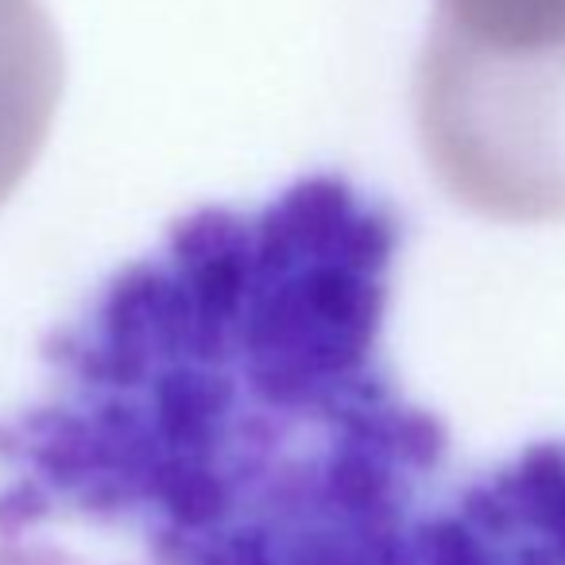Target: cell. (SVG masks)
<instances>
[{
  "instance_id": "2",
  "label": "cell",
  "mask_w": 565,
  "mask_h": 565,
  "mask_svg": "<svg viewBox=\"0 0 565 565\" xmlns=\"http://www.w3.org/2000/svg\"><path fill=\"white\" fill-rule=\"evenodd\" d=\"M399 565H565V434L446 480Z\"/></svg>"
},
{
  "instance_id": "3",
  "label": "cell",
  "mask_w": 565,
  "mask_h": 565,
  "mask_svg": "<svg viewBox=\"0 0 565 565\" xmlns=\"http://www.w3.org/2000/svg\"><path fill=\"white\" fill-rule=\"evenodd\" d=\"M565 82V0H434L415 94Z\"/></svg>"
},
{
  "instance_id": "1",
  "label": "cell",
  "mask_w": 565,
  "mask_h": 565,
  "mask_svg": "<svg viewBox=\"0 0 565 565\" xmlns=\"http://www.w3.org/2000/svg\"><path fill=\"white\" fill-rule=\"evenodd\" d=\"M399 252V210L338 171L174 221L0 426V531L109 565H399L449 480L387 356Z\"/></svg>"
}]
</instances>
